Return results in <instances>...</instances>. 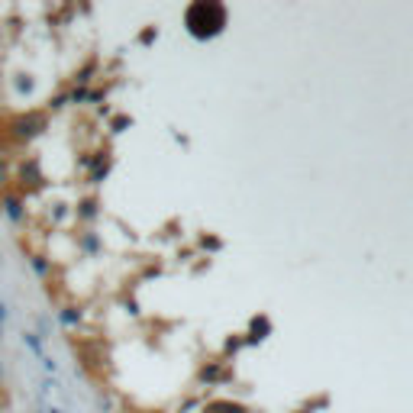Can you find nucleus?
Instances as JSON below:
<instances>
[{
  "mask_svg": "<svg viewBox=\"0 0 413 413\" xmlns=\"http://www.w3.org/2000/svg\"><path fill=\"white\" fill-rule=\"evenodd\" d=\"M184 23H187L191 36L214 39L226 26V7L216 4V0H200V4H191V7L184 10Z\"/></svg>",
  "mask_w": 413,
  "mask_h": 413,
  "instance_id": "f257e3e1",
  "label": "nucleus"
}]
</instances>
